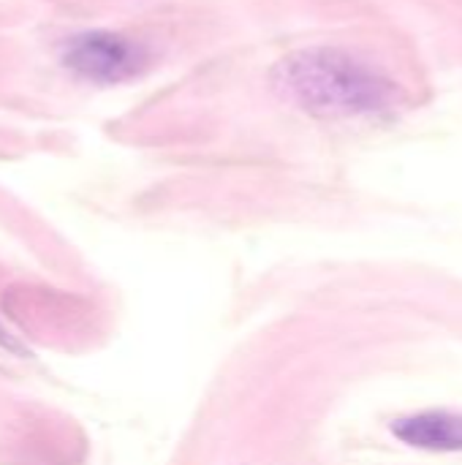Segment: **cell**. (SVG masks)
<instances>
[{"label":"cell","instance_id":"6da1fadb","mask_svg":"<svg viewBox=\"0 0 462 465\" xmlns=\"http://www.w3.org/2000/svg\"><path fill=\"white\" fill-rule=\"evenodd\" d=\"M275 93L321 120L378 117L395 112L406 93L381 68L343 46H305L272 68Z\"/></svg>","mask_w":462,"mask_h":465},{"label":"cell","instance_id":"7a4b0ae2","mask_svg":"<svg viewBox=\"0 0 462 465\" xmlns=\"http://www.w3.org/2000/svg\"><path fill=\"white\" fill-rule=\"evenodd\" d=\"M65 65L95 84H120L147 68V49L128 35L109 30H90L74 35L63 49Z\"/></svg>","mask_w":462,"mask_h":465},{"label":"cell","instance_id":"3957f363","mask_svg":"<svg viewBox=\"0 0 462 465\" xmlns=\"http://www.w3.org/2000/svg\"><path fill=\"white\" fill-rule=\"evenodd\" d=\"M395 439L422 452H462V414L419 411L392 422Z\"/></svg>","mask_w":462,"mask_h":465},{"label":"cell","instance_id":"277c9868","mask_svg":"<svg viewBox=\"0 0 462 465\" xmlns=\"http://www.w3.org/2000/svg\"><path fill=\"white\" fill-rule=\"evenodd\" d=\"M0 343H3V346H8V349H16V346L5 338V332H3V330H0Z\"/></svg>","mask_w":462,"mask_h":465}]
</instances>
